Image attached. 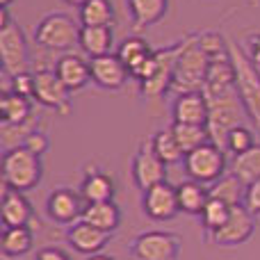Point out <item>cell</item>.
<instances>
[{"label": "cell", "instance_id": "obj_1", "mask_svg": "<svg viewBox=\"0 0 260 260\" xmlns=\"http://www.w3.org/2000/svg\"><path fill=\"white\" fill-rule=\"evenodd\" d=\"M229 55L235 67V89H238L240 103H242L247 119L260 135V69L235 41H229Z\"/></svg>", "mask_w": 260, "mask_h": 260}, {"label": "cell", "instance_id": "obj_2", "mask_svg": "<svg viewBox=\"0 0 260 260\" xmlns=\"http://www.w3.org/2000/svg\"><path fill=\"white\" fill-rule=\"evenodd\" d=\"M208 69H210V57L199 46V32H187V44H185L183 53L178 57V64H176L171 91H176V96L203 91Z\"/></svg>", "mask_w": 260, "mask_h": 260}, {"label": "cell", "instance_id": "obj_3", "mask_svg": "<svg viewBox=\"0 0 260 260\" xmlns=\"http://www.w3.org/2000/svg\"><path fill=\"white\" fill-rule=\"evenodd\" d=\"M80 32L82 25H78L69 14L53 12L46 14L35 27V41L39 48L50 50V53H73L76 46H80Z\"/></svg>", "mask_w": 260, "mask_h": 260}, {"label": "cell", "instance_id": "obj_4", "mask_svg": "<svg viewBox=\"0 0 260 260\" xmlns=\"http://www.w3.org/2000/svg\"><path fill=\"white\" fill-rule=\"evenodd\" d=\"M44 165L41 157L30 153L25 146L5 151L3 157V185L16 192H30L41 183Z\"/></svg>", "mask_w": 260, "mask_h": 260}, {"label": "cell", "instance_id": "obj_5", "mask_svg": "<svg viewBox=\"0 0 260 260\" xmlns=\"http://www.w3.org/2000/svg\"><path fill=\"white\" fill-rule=\"evenodd\" d=\"M208 99V108H210V114H208V130H210V139L217 144V146L224 148L226 137L233 128L242 126V117L244 108L240 103L238 89L226 91V94H217V96H206Z\"/></svg>", "mask_w": 260, "mask_h": 260}, {"label": "cell", "instance_id": "obj_6", "mask_svg": "<svg viewBox=\"0 0 260 260\" xmlns=\"http://www.w3.org/2000/svg\"><path fill=\"white\" fill-rule=\"evenodd\" d=\"M185 44H187V35L183 39H178L176 44L167 46V48H157L155 50V71L148 80L139 82V96L146 101H157L171 91V85H174V73H176V64H178V57L183 53Z\"/></svg>", "mask_w": 260, "mask_h": 260}, {"label": "cell", "instance_id": "obj_7", "mask_svg": "<svg viewBox=\"0 0 260 260\" xmlns=\"http://www.w3.org/2000/svg\"><path fill=\"white\" fill-rule=\"evenodd\" d=\"M185 174L192 180L203 185H212L226 176V151L221 146H217L215 142H208L203 146H199L197 151L187 153L183 160Z\"/></svg>", "mask_w": 260, "mask_h": 260}, {"label": "cell", "instance_id": "obj_8", "mask_svg": "<svg viewBox=\"0 0 260 260\" xmlns=\"http://www.w3.org/2000/svg\"><path fill=\"white\" fill-rule=\"evenodd\" d=\"M0 64L9 78L30 71L32 55L27 48L25 32L21 30L18 23H12L0 30Z\"/></svg>", "mask_w": 260, "mask_h": 260}, {"label": "cell", "instance_id": "obj_9", "mask_svg": "<svg viewBox=\"0 0 260 260\" xmlns=\"http://www.w3.org/2000/svg\"><path fill=\"white\" fill-rule=\"evenodd\" d=\"M183 240L169 231H146L139 233L130 244L135 260H178Z\"/></svg>", "mask_w": 260, "mask_h": 260}, {"label": "cell", "instance_id": "obj_10", "mask_svg": "<svg viewBox=\"0 0 260 260\" xmlns=\"http://www.w3.org/2000/svg\"><path fill=\"white\" fill-rule=\"evenodd\" d=\"M35 101L39 105L48 110H55L62 117L71 114V94L73 91L59 80V76L55 73V69H41L35 71Z\"/></svg>", "mask_w": 260, "mask_h": 260}, {"label": "cell", "instance_id": "obj_11", "mask_svg": "<svg viewBox=\"0 0 260 260\" xmlns=\"http://www.w3.org/2000/svg\"><path fill=\"white\" fill-rule=\"evenodd\" d=\"M130 174H133V183L139 192L155 187V185L167 180V165L153 153L151 142H142L133 157L130 165Z\"/></svg>", "mask_w": 260, "mask_h": 260}, {"label": "cell", "instance_id": "obj_12", "mask_svg": "<svg viewBox=\"0 0 260 260\" xmlns=\"http://www.w3.org/2000/svg\"><path fill=\"white\" fill-rule=\"evenodd\" d=\"M142 210L153 221H171L180 215L178 189L171 183H160L142 192Z\"/></svg>", "mask_w": 260, "mask_h": 260}, {"label": "cell", "instance_id": "obj_13", "mask_svg": "<svg viewBox=\"0 0 260 260\" xmlns=\"http://www.w3.org/2000/svg\"><path fill=\"white\" fill-rule=\"evenodd\" d=\"M253 233H256V215H251L240 203V206L231 208L226 224L217 233H212L210 242H215L217 247H238V244L249 242Z\"/></svg>", "mask_w": 260, "mask_h": 260}, {"label": "cell", "instance_id": "obj_14", "mask_svg": "<svg viewBox=\"0 0 260 260\" xmlns=\"http://www.w3.org/2000/svg\"><path fill=\"white\" fill-rule=\"evenodd\" d=\"M85 206L87 203L80 197V192H76L71 187H57L46 199V212H48V217L55 224H64V226H73L76 221H80Z\"/></svg>", "mask_w": 260, "mask_h": 260}, {"label": "cell", "instance_id": "obj_15", "mask_svg": "<svg viewBox=\"0 0 260 260\" xmlns=\"http://www.w3.org/2000/svg\"><path fill=\"white\" fill-rule=\"evenodd\" d=\"M89 67H91V82L101 89H108V91H119L128 85L130 76L128 67L119 59L117 53H110L103 55V57H91L89 59Z\"/></svg>", "mask_w": 260, "mask_h": 260}, {"label": "cell", "instance_id": "obj_16", "mask_svg": "<svg viewBox=\"0 0 260 260\" xmlns=\"http://www.w3.org/2000/svg\"><path fill=\"white\" fill-rule=\"evenodd\" d=\"M0 219H3L5 229H18V226H39L35 219V210L32 203L23 192L9 189L3 185V201H0Z\"/></svg>", "mask_w": 260, "mask_h": 260}, {"label": "cell", "instance_id": "obj_17", "mask_svg": "<svg viewBox=\"0 0 260 260\" xmlns=\"http://www.w3.org/2000/svg\"><path fill=\"white\" fill-rule=\"evenodd\" d=\"M110 240H112V233H105V231L96 229V226L87 224V221H82V219L67 229V242L71 244L78 253H85V256L103 253V249L108 247Z\"/></svg>", "mask_w": 260, "mask_h": 260}, {"label": "cell", "instance_id": "obj_18", "mask_svg": "<svg viewBox=\"0 0 260 260\" xmlns=\"http://www.w3.org/2000/svg\"><path fill=\"white\" fill-rule=\"evenodd\" d=\"M55 73H57L59 80H62L71 91L85 89V87L91 82L89 59H85L82 55H78V53L57 55V62H55Z\"/></svg>", "mask_w": 260, "mask_h": 260}, {"label": "cell", "instance_id": "obj_19", "mask_svg": "<svg viewBox=\"0 0 260 260\" xmlns=\"http://www.w3.org/2000/svg\"><path fill=\"white\" fill-rule=\"evenodd\" d=\"M208 99L203 91H192V94L176 96L171 105V119L174 123H194V126H208Z\"/></svg>", "mask_w": 260, "mask_h": 260}, {"label": "cell", "instance_id": "obj_20", "mask_svg": "<svg viewBox=\"0 0 260 260\" xmlns=\"http://www.w3.org/2000/svg\"><path fill=\"white\" fill-rule=\"evenodd\" d=\"M78 192L85 199V203H103V201H114L117 185H114V178L108 171L91 165V167H87L85 178H82Z\"/></svg>", "mask_w": 260, "mask_h": 260}, {"label": "cell", "instance_id": "obj_21", "mask_svg": "<svg viewBox=\"0 0 260 260\" xmlns=\"http://www.w3.org/2000/svg\"><path fill=\"white\" fill-rule=\"evenodd\" d=\"M126 9L130 14L133 30L142 32L165 21L169 14V0H126Z\"/></svg>", "mask_w": 260, "mask_h": 260}, {"label": "cell", "instance_id": "obj_22", "mask_svg": "<svg viewBox=\"0 0 260 260\" xmlns=\"http://www.w3.org/2000/svg\"><path fill=\"white\" fill-rule=\"evenodd\" d=\"M35 101L25 99V96L12 91L9 87L3 89V96H0V123H27L35 119V108H32Z\"/></svg>", "mask_w": 260, "mask_h": 260}, {"label": "cell", "instance_id": "obj_23", "mask_svg": "<svg viewBox=\"0 0 260 260\" xmlns=\"http://www.w3.org/2000/svg\"><path fill=\"white\" fill-rule=\"evenodd\" d=\"M178 189V203H180V212L192 217H201L203 208L210 201V192H208V185L197 183V180L187 178L180 185H176Z\"/></svg>", "mask_w": 260, "mask_h": 260}, {"label": "cell", "instance_id": "obj_24", "mask_svg": "<svg viewBox=\"0 0 260 260\" xmlns=\"http://www.w3.org/2000/svg\"><path fill=\"white\" fill-rule=\"evenodd\" d=\"M82 221L105 231V233H114L121 226V210H119V206L114 201L87 203L85 212H82Z\"/></svg>", "mask_w": 260, "mask_h": 260}, {"label": "cell", "instance_id": "obj_25", "mask_svg": "<svg viewBox=\"0 0 260 260\" xmlns=\"http://www.w3.org/2000/svg\"><path fill=\"white\" fill-rule=\"evenodd\" d=\"M114 46V25L103 27H82L80 32V48L87 57H103L110 55Z\"/></svg>", "mask_w": 260, "mask_h": 260}, {"label": "cell", "instance_id": "obj_26", "mask_svg": "<svg viewBox=\"0 0 260 260\" xmlns=\"http://www.w3.org/2000/svg\"><path fill=\"white\" fill-rule=\"evenodd\" d=\"M153 53H155V50L151 48V44H148L146 39H142L139 35L123 39L121 44H119V48H117L119 59L128 67L130 76H135V73H137L139 69H142L144 64L153 57Z\"/></svg>", "mask_w": 260, "mask_h": 260}, {"label": "cell", "instance_id": "obj_27", "mask_svg": "<svg viewBox=\"0 0 260 260\" xmlns=\"http://www.w3.org/2000/svg\"><path fill=\"white\" fill-rule=\"evenodd\" d=\"M35 247V233L30 226H18V229H5L3 240H0V251L3 258H21L30 253Z\"/></svg>", "mask_w": 260, "mask_h": 260}, {"label": "cell", "instance_id": "obj_28", "mask_svg": "<svg viewBox=\"0 0 260 260\" xmlns=\"http://www.w3.org/2000/svg\"><path fill=\"white\" fill-rule=\"evenodd\" d=\"M82 27H103V25H114L117 21V12H114L112 0H89L80 7L78 12Z\"/></svg>", "mask_w": 260, "mask_h": 260}, {"label": "cell", "instance_id": "obj_29", "mask_svg": "<svg viewBox=\"0 0 260 260\" xmlns=\"http://www.w3.org/2000/svg\"><path fill=\"white\" fill-rule=\"evenodd\" d=\"M244 189L247 185L238 178V176L231 171V174L221 176L217 183L208 185V192H210V199H217V201H224L226 206H240L244 199Z\"/></svg>", "mask_w": 260, "mask_h": 260}, {"label": "cell", "instance_id": "obj_30", "mask_svg": "<svg viewBox=\"0 0 260 260\" xmlns=\"http://www.w3.org/2000/svg\"><path fill=\"white\" fill-rule=\"evenodd\" d=\"M148 142H151L153 153H155V155L160 157V160L165 162L167 167L185 160V153H183V148H180L178 139H176V137H174V133H171V128H162V130H157V133L153 135V137L148 139Z\"/></svg>", "mask_w": 260, "mask_h": 260}, {"label": "cell", "instance_id": "obj_31", "mask_svg": "<svg viewBox=\"0 0 260 260\" xmlns=\"http://www.w3.org/2000/svg\"><path fill=\"white\" fill-rule=\"evenodd\" d=\"M171 133H174V137L178 139L180 148H183V153L187 155V153L197 151L199 146H203V144L212 142L210 139V130L208 126H194V123H171Z\"/></svg>", "mask_w": 260, "mask_h": 260}, {"label": "cell", "instance_id": "obj_32", "mask_svg": "<svg viewBox=\"0 0 260 260\" xmlns=\"http://www.w3.org/2000/svg\"><path fill=\"white\" fill-rule=\"evenodd\" d=\"M231 171H233L244 185L258 180L260 178V144L249 148L242 155H235L233 162H231Z\"/></svg>", "mask_w": 260, "mask_h": 260}, {"label": "cell", "instance_id": "obj_33", "mask_svg": "<svg viewBox=\"0 0 260 260\" xmlns=\"http://www.w3.org/2000/svg\"><path fill=\"white\" fill-rule=\"evenodd\" d=\"M229 215H231V206H226L224 201H217V199L208 201V206L203 208V212H201V226H203V233H206L208 240L212 238V233H217V231L226 224Z\"/></svg>", "mask_w": 260, "mask_h": 260}, {"label": "cell", "instance_id": "obj_34", "mask_svg": "<svg viewBox=\"0 0 260 260\" xmlns=\"http://www.w3.org/2000/svg\"><path fill=\"white\" fill-rule=\"evenodd\" d=\"M37 130V119L27 123H0V144H3V151H12V148L23 146V142L27 139V135Z\"/></svg>", "mask_w": 260, "mask_h": 260}, {"label": "cell", "instance_id": "obj_35", "mask_svg": "<svg viewBox=\"0 0 260 260\" xmlns=\"http://www.w3.org/2000/svg\"><path fill=\"white\" fill-rule=\"evenodd\" d=\"M253 146H256V135H253V130L247 128V126H238V128L231 130L229 137H226L224 151L235 157V155L247 153L249 148H253Z\"/></svg>", "mask_w": 260, "mask_h": 260}, {"label": "cell", "instance_id": "obj_36", "mask_svg": "<svg viewBox=\"0 0 260 260\" xmlns=\"http://www.w3.org/2000/svg\"><path fill=\"white\" fill-rule=\"evenodd\" d=\"M35 87H37L35 71H25V73H18V76L9 78V89L21 94V96H25V99L35 101Z\"/></svg>", "mask_w": 260, "mask_h": 260}, {"label": "cell", "instance_id": "obj_37", "mask_svg": "<svg viewBox=\"0 0 260 260\" xmlns=\"http://www.w3.org/2000/svg\"><path fill=\"white\" fill-rule=\"evenodd\" d=\"M23 146L27 148L30 153H35V155H46L48 153V148H50V139H48V135L44 133V130H32L30 135H27V139L23 142Z\"/></svg>", "mask_w": 260, "mask_h": 260}, {"label": "cell", "instance_id": "obj_38", "mask_svg": "<svg viewBox=\"0 0 260 260\" xmlns=\"http://www.w3.org/2000/svg\"><path fill=\"white\" fill-rule=\"evenodd\" d=\"M242 206L247 208L251 215H256V217L260 215V178L247 185V189H244V199H242Z\"/></svg>", "mask_w": 260, "mask_h": 260}, {"label": "cell", "instance_id": "obj_39", "mask_svg": "<svg viewBox=\"0 0 260 260\" xmlns=\"http://www.w3.org/2000/svg\"><path fill=\"white\" fill-rule=\"evenodd\" d=\"M242 50L247 53V57L260 69V32H253V35H249L247 39H244Z\"/></svg>", "mask_w": 260, "mask_h": 260}, {"label": "cell", "instance_id": "obj_40", "mask_svg": "<svg viewBox=\"0 0 260 260\" xmlns=\"http://www.w3.org/2000/svg\"><path fill=\"white\" fill-rule=\"evenodd\" d=\"M35 260H71V258H69V253L59 247H44V249H39V253H37Z\"/></svg>", "mask_w": 260, "mask_h": 260}, {"label": "cell", "instance_id": "obj_41", "mask_svg": "<svg viewBox=\"0 0 260 260\" xmlns=\"http://www.w3.org/2000/svg\"><path fill=\"white\" fill-rule=\"evenodd\" d=\"M12 16H9V9H0V30H3V27H7V25H12Z\"/></svg>", "mask_w": 260, "mask_h": 260}, {"label": "cell", "instance_id": "obj_42", "mask_svg": "<svg viewBox=\"0 0 260 260\" xmlns=\"http://www.w3.org/2000/svg\"><path fill=\"white\" fill-rule=\"evenodd\" d=\"M64 3H67V5H71V7H78V9H80L82 5H85V3H89V0H64Z\"/></svg>", "mask_w": 260, "mask_h": 260}, {"label": "cell", "instance_id": "obj_43", "mask_svg": "<svg viewBox=\"0 0 260 260\" xmlns=\"http://www.w3.org/2000/svg\"><path fill=\"white\" fill-rule=\"evenodd\" d=\"M87 260H112V256H105V253H96V256H87Z\"/></svg>", "mask_w": 260, "mask_h": 260}, {"label": "cell", "instance_id": "obj_44", "mask_svg": "<svg viewBox=\"0 0 260 260\" xmlns=\"http://www.w3.org/2000/svg\"><path fill=\"white\" fill-rule=\"evenodd\" d=\"M249 7H260V0H247Z\"/></svg>", "mask_w": 260, "mask_h": 260}, {"label": "cell", "instance_id": "obj_45", "mask_svg": "<svg viewBox=\"0 0 260 260\" xmlns=\"http://www.w3.org/2000/svg\"><path fill=\"white\" fill-rule=\"evenodd\" d=\"M12 3H14V0H0V5H3L5 9H9V5H12Z\"/></svg>", "mask_w": 260, "mask_h": 260}, {"label": "cell", "instance_id": "obj_46", "mask_svg": "<svg viewBox=\"0 0 260 260\" xmlns=\"http://www.w3.org/2000/svg\"><path fill=\"white\" fill-rule=\"evenodd\" d=\"M3 260H5V258H3Z\"/></svg>", "mask_w": 260, "mask_h": 260}]
</instances>
